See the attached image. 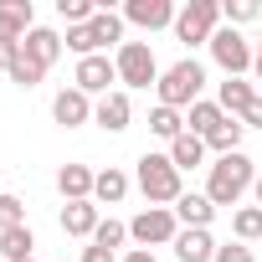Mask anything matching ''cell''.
<instances>
[{
    "label": "cell",
    "instance_id": "cell-8",
    "mask_svg": "<svg viewBox=\"0 0 262 262\" xmlns=\"http://www.w3.org/2000/svg\"><path fill=\"white\" fill-rule=\"evenodd\" d=\"M113 82H118V67H113V57H108V52L82 57V62H77V72H72V88H77V93H88V98H108V93H113Z\"/></svg>",
    "mask_w": 262,
    "mask_h": 262
},
{
    "label": "cell",
    "instance_id": "cell-4",
    "mask_svg": "<svg viewBox=\"0 0 262 262\" xmlns=\"http://www.w3.org/2000/svg\"><path fill=\"white\" fill-rule=\"evenodd\" d=\"M216 26H221V0H185L170 31H175V41H185V47H201V41L211 47Z\"/></svg>",
    "mask_w": 262,
    "mask_h": 262
},
{
    "label": "cell",
    "instance_id": "cell-22",
    "mask_svg": "<svg viewBox=\"0 0 262 262\" xmlns=\"http://www.w3.org/2000/svg\"><path fill=\"white\" fill-rule=\"evenodd\" d=\"M31 252H36L31 226H11V231H0V262H31Z\"/></svg>",
    "mask_w": 262,
    "mask_h": 262
},
{
    "label": "cell",
    "instance_id": "cell-36",
    "mask_svg": "<svg viewBox=\"0 0 262 262\" xmlns=\"http://www.w3.org/2000/svg\"><path fill=\"white\" fill-rule=\"evenodd\" d=\"M118 262H155V252H149V247H134V252H123Z\"/></svg>",
    "mask_w": 262,
    "mask_h": 262
},
{
    "label": "cell",
    "instance_id": "cell-5",
    "mask_svg": "<svg viewBox=\"0 0 262 262\" xmlns=\"http://www.w3.org/2000/svg\"><path fill=\"white\" fill-rule=\"evenodd\" d=\"M113 67H118L123 88H160V62H155L149 41H123L113 52Z\"/></svg>",
    "mask_w": 262,
    "mask_h": 262
},
{
    "label": "cell",
    "instance_id": "cell-10",
    "mask_svg": "<svg viewBox=\"0 0 262 262\" xmlns=\"http://www.w3.org/2000/svg\"><path fill=\"white\" fill-rule=\"evenodd\" d=\"M128 118H134V103H128V93H123V88H113L108 98H98V103H93V123L103 128V134H123Z\"/></svg>",
    "mask_w": 262,
    "mask_h": 262
},
{
    "label": "cell",
    "instance_id": "cell-33",
    "mask_svg": "<svg viewBox=\"0 0 262 262\" xmlns=\"http://www.w3.org/2000/svg\"><path fill=\"white\" fill-rule=\"evenodd\" d=\"M82 262H118V252H108V247H82Z\"/></svg>",
    "mask_w": 262,
    "mask_h": 262
},
{
    "label": "cell",
    "instance_id": "cell-2",
    "mask_svg": "<svg viewBox=\"0 0 262 262\" xmlns=\"http://www.w3.org/2000/svg\"><path fill=\"white\" fill-rule=\"evenodd\" d=\"M134 180H139V190H144V201H149V206H175V201L185 195L180 170L170 165V155H155V149H144V155H139Z\"/></svg>",
    "mask_w": 262,
    "mask_h": 262
},
{
    "label": "cell",
    "instance_id": "cell-30",
    "mask_svg": "<svg viewBox=\"0 0 262 262\" xmlns=\"http://www.w3.org/2000/svg\"><path fill=\"white\" fill-rule=\"evenodd\" d=\"M57 16H62L67 26H88V21L98 16V6H93V0H57Z\"/></svg>",
    "mask_w": 262,
    "mask_h": 262
},
{
    "label": "cell",
    "instance_id": "cell-13",
    "mask_svg": "<svg viewBox=\"0 0 262 262\" xmlns=\"http://www.w3.org/2000/svg\"><path fill=\"white\" fill-rule=\"evenodd\" d=\"M36 26L31 0H0V41H26Z\"/></svg>",
    "mask_w": 262,
    "mask_h": 262
},
{
    "label": "cell",
    "instance_id": "cell-31",
    "mask_svg": "<svg viewBox=\"0 0 262 262\" xmlns=\"http://www.w3.org/2000/svg\"><path fill=\"white\" fill-rule=\"evenodd\" d=\"M11 226H26V201L0 190V231H11Z\"/></svg>",
    "mask_w": 262,
    "mask_h": 262
},
{
    "label": "cell",
    "instance_id": "cell-12",
    "mask_svg": "<svg viewBox=\"0 0 262 262\" xmlns=\"http://www.w3.org/2000/svg\"><path fill=\"white\" fill-rule=\"evenodd\" d=\"M170 211H175V221H180V226H190V231H211V221H216V206H211V195H206V190H185Z\"/></svg>",
    "mask_w": 262,
    "mask_h": 262
},
{
    "label": "cell",
    "instance_id": "cell-3",
    "mask_svg": "<svg viewBox=\"0 0 262 262\" xmlns=\"http://www.w3.org/2000/svg\"><path fill=\"white\" fill-rule=\"evenodd\" d=\"M201 88H206V67L195 62V57H180L175 67H165L160 72V103L165 108H190V103H201Z\"/></svg>",
    "mask_w": 262,
    "mask_h": 262
},
{
    "label": "cell",
    "instance_id": "cell-26",
    "mask_svg": "<svg viewBox=\"0 0 262 262\" xmlns=\"http://www.w3.org/2000/svg\"><path fill=\"white\" fill-rule=\"evenodd\" d=\"M6 77H11L16 88H26V93H31V88H36V82L47 77V67H41V62H36V57H31L26 47H21V57L11 62V72H6Z\"/></svg>",
    "mask_w": 262,
    "mask_h": 262
},
{
    "label": "cell",
    "instance_id": "cell-38",
    "mask_svg": "<svg viewBox=\"0 0 262 262\" xmlns=\"http://www.w3.org/2000/svg\"><path fill=\"white\" fill-rule=\"evenodd\" d=\"M252 190H257V206H262V175H257V185H252Z\"/></svg>",
    "mask_w": 262,
    "mask_h": 262
},
{
    "label": "cell",
    "instance_id": "cell-16",
    "mask_svg": "<svg viewBox=\"0 0 262 262\" xmlns=\"http://www.w3.org/2000/svg\"><path fill=\"white\" fill-rule=\"evenodd\" d=\"M93 180H98V170H88V165H62L57 170L62 201H93Z\"/></svg>",
    "mask_w": 262,
    "mask_h": 262
},
{
    "label": "cell",
    "instance_id": "cell-15",
    "mask_svg": "<svg viewBox=\"0 0 262 262\" xmlns=\"http://www.w3.org/2000/svg\"><path fill=\"white\" fill-rule=\"evenodd\" d=\"M252 98H257V93H252L247 77H226V82H216V103H221L226 118H242V113L252 108Z\"/></svg>",
    "mask_w": 262,
    "mask_h": 262
},
{
    "label": "cell",
    "instance_id": "cell-32",
    "mask_svg": "<svg viewBox=\"0 0 262 262\" xmlns=\"http://www.w3.org/2000/svg\"><path fill=\"white\" fill-rule=\"evenodd\" d=\"M216 262H257V257L247 242H226V247H216Z\"/></svg>",
    "mask_w": 262,
    "mask_h": 262
},
{
    "label": "cell",
    "instance_id": "cell-17",
    "mask_svg": "<svg viewBox=\"0 0 262 262\" xmlns=\"http://www.w3.org/2000/svg\"><path fill=\"white\" fill-rule=\"evenodd\" d=\"M175 257H180V262H216V236H211V231H190V226H180V236H175Z\"/></svg>",
    "mask_w": 262,
    "mask_h": 262
},
{
    "label": "cell",
    "instance_id": "cell-23",
    "mask_svg": "<svg viewBox=\"0 0 262 262\" xmlns=\"http://www.w3.org/2000/svg\"><path fill=\"white\" fill-rule=\"evenodd\" d=\"M21 47H26V52H31V57H36L41 67H52V62L62 57V36H57L52 26H31V36H26Z\"/></svg>",
    "mask_w": 262,
    "mask_h": 262
},
{
    "label": "cell",
    "instance_id": "cell-29",
    "mask_svg": "<svg viewBox=\"0 0 262 262\" xmlns=\"http://www.w3.org/2000/svg\"><path fill=\"white\" fill-rule=\"evenodd\" d=\"M123 242H128V226H123V221H113V216H108V221H98V231H93V247H108V252H118Z\"/></svg>",
    "mask_w": 262,
    "mask_h": 262
},
{
    "label": "cell",
    "instance_id": "cell-7",
    "mask_svg": "<svg viewBox=\"0 0 262 262\" xmlns=\"http://www.w3.org/2000/svg\"><path fill=\"white\" fill-rule=\"evenodd\" d=\"M252 52H257V47H252L236 26H226V21L216 26V36H211V62H216L226 77H242V72L252 67Z\"/></svg>",
    "mask_w": 262,
    "mask_h": 262
},
{
    "label": "cell",
    "instance_id": "cell-37",
    "mask_svg": "<svg viewBox=\"0 0 262 262\" xmlns=\"http://www.w3.org/2000/svg\"><path fill=\"white\" fill-rule=\"evenodd\" d=\"M252 72H257V82H262V41H257V52H252Z\"/></svg>",
    "mask_w": 262,
    "mask_h": 262
},
{
    "label": "cell",
    "instance_id": "cell-24",
    "mask_svg": "<svg viewBox=\"0 0 262 262\" xmlns=\"http://www.w3.org/2000/svg\"><path fill=\"white\" fill-rule=\"evenodd\" d=\"M123 195H128V175H123L118 165L98 170V180H93V201H103V206H118Z\"/></svg>",
    "mask_w": 262,
    "mask_h": 262
},
{
    "label": "cell",
    "instance_id": "cell-1",
    "mask_svg": "<svg viewBox=\"0 0 262 262\" xmlns=\"http://www.w3.org/2000/svg\"><path fill=\"white\" fill-rule=\"evenodd\" d=\"M257 185V165L236 149V155H221L216 165H211V175H206V195H211V206H236L247 190Z\"/></svg>",
    "mask_w": 262,
    "mask_h": 262
},
{
    "label": "cell",
    "instance_id": "cell-35",
    "mask_svg": "<svg viewBox=\"0 0 262 262\" xmlns=\"http://www.w3.org/2000/svg\"><path fill=\"white\" fill-rule=\"evenodd\" d=\"M242 123H247V128H262V93H257V98H252V108H247V113H242Z\"/></svg>",
    "mask_w": 262,
    "mask_h": 262
},
{
    "label": "cell",
    "instance_id": "cell-28",
    "mask_svg": "<svg viewBox=\"0 0 262 262\" xmlns=\"http://www.w3.org/2000/svg\"><path fill=\"white\" fill-rule=\"evenodd\" d=\"M257 16H262L257 0H226V6H221V21H226V26H236V31H242V26H252Z\"/></svg>",
    "mask_w": 262,
    "mask_h": 262
},
{
    "label": "cell",
    "instance_id": "cell-21",
    "mask_svg": "<svg viewBox=\"0 0 262 262\" xmlns=\"http://www.w3.org/2000/svg\"><path fill=\"white\" fill-rule=\"evenodd\" d=\"M149 134H155V139H165V144H175V139L185 134V113H180V108L155 103V108H149Z\"/></svg>",
    "mask_w": 262,
    "mask_h": 262
},
{
    "label": "cell",
    "instance_id": "cell-27",
    "mask_svg": "<svg viewBox=\"0 0 262 262\" xmlns=\"http://www.w3.org/2000/svg\"><path fill=\"white\" fill-rule=\"evenodd\" d=\"M231 231H236V242H257L262 236V206H242L231 216Z\"/></svg>",
    "mask_w": 262,
    "mask_h": 262
},
{
    "label": "cell",
    "instance_id": "cell-14",
    "mask_svg": "<svg viewBox=\"0 0 262 262\" xmlns=\"http://www.w3.org/2000/svg\"><path fill=\"white\" fill-rule=\"evenodd\" d=\"M98 201H67L62 206V231L67 236H82V242H93V231H98Z\"/></svg>",
    "mask_w": 262,
    "mask_h": 262
},
{
    "label": "cell",
    "instance_id": "cell-11",
    "mask_svg": "<svg viewBox=\"0 0 262 262\" xmlns=\"http://www.w3.org/2000/svg\"><path fill=\"white\" fill-rule=\"evenodd\" d=\"M52 118H57L62 128H82V123H93V98L77 93V88H62V93L52 98Z\"/></svg>",
    "mask_w": 262,
    "mask_h": 262
},
{
    "label": "cell",
    "instance_id": "cell-34",
    "mask_svg": "<svg viewBox=\"0 0 262 262\" xmlns=\"http://www.w3.org/2000/svg\"><path fill=\"white\" fill-rule=\"evenodd\" d=\"M16 57H21V41H0V72H11Z\"/></svg>",
    "mask_w": 262,
    "mask_h": 262
},
{
    "label": "cell",
    "instance_id": "cell-18",
    "mask_svg": "<svg viewBox=\"0 0 262 262\" xmlns=\"http://www.w3.org/2000/svg\"><path fill=\"white\" fill-rule=\"evenodd\" d=\"M221 123H226V113H221V103H216V98H201V103H190V108H185V128H190V134H201V139H211Z\"/></svg>",
    "mask_w": 262,
    "mask_h": 262
},
{
    "label": "cell",
    "instance_id": "cell-19",
    "mask_svg": "<svg viewBox=\"0 0 262 262\" xmlns=\"http://www.w3.org/2000/svg\"><path fill=\"white\" fill-rule=\"evenodd\" d=\"M165 155H170V165H175V170L185 175V170L206 165V139H201V134H190V128H185V134H180V139H175V144H170Z\"/></svg>",
    "mask_w": 262,
    "mask_h": 262
},
{
    "label": "cell",
    "instance_id": "cell-39",
    "mask_svg": "<svg viewBox=\"0 0 262 262\" xmlns=\"http://www.w3.org/2000/svg\"><path fill=\"white\" fill-rule=\"evenodd\" d=\"M31 262H36V257H31Z\"/></svg>",
    "mask_w": 262,
    "mask_h": 262
},
{
    "label": "cell",
    "instance_id": "cell-25",
    "mask_svg": "<svg viewBox=\"0 0 262 262\" xmlns=\"http://www.w3.org/2000/svg\"><path fill=\"white\" fill-rule=\"evenodd\" d=\"M242 134H247V123H242V118H226L216 134L206 139V149H216V160H221V155H236V149H242Z\"/></svg>",
    "mask_w": 262,
    "mask_h": 262
},
{
    "label": "cell",
    "instance_id": "cell-20",
    "mask_svg": "<svg viewBox=\"0 0 262 262\" xmlns=\"http://www.w3.org/2000/svg\"><path fill=\"white\" fill-rule=\"evenodd\" d=\"M88 31H93L98 52H103V47H123V16H118V11H108V6H98V16L88 21Z\"/></svg>",
    "mask_w": 262,
    "mask_h": 262
},
{
    "label": "cell",
    "instance_id": "cell-6",
    "mask_svg": "<svg viewBox=\"0 0 262 262\" xmlns=\"http://www.w3.org/2000/svg\"><path fill=\"white\" fill-rule=\"evenodd\" d=\"M128 236H134L139 247H175V236H180V221H175V211L170 206H144L134 221H128Z\"/></svg>",
    "mask_w": 262,
    "mask_h": 262
},
{
    "label": "cell",
    "instance_id": "cell-9",
    "mask_svg": "<svg viewBox=\"0 0 262 262\" xmlns=\"http://www.w3.org/2000/svg\"><path fill=\"white\" fill-rule=\"evenodd\" d=\"M175 6L170 0H128L123 6V21L128 26H139V31H165V26H175Z\"/></svg>",
    "mask_w": 262,
    "mask_h": 262
}]
</instances>
